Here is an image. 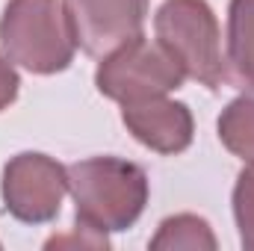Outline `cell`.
<instances>
[{
  "instance_id": "obj_10",
  "label": "cell",
  "mask_w": 254,
  "mask_h": 251,
  "mask_svg": "<svg viewBox=\"0 0 254 251\" xmlns=\"http://www.w3.org/2000/svg\"><path fill=\"white\" fill-rule=\"evenodd\" d=\"M219 139L222 145L246 160V163H254V98L252 95H243L237 101H231L222 116H219Z\"/></svg>"
},
{
  "instance_id": "obj_6",
  "label": "cell",
  "mask_w": 254,
  "mask_h": 251,
  "mask_svg": "<svg viewBox=\"0 0 254 251\" xmlns=\"http://www.w3.org/2000/svg\"><path fill=\"white\" fill-rule=\"evenodd\" d=\"M65 12L77 48L89 57H107L142 33L148 0H65Z\"/></svg>"
},
{
  "instance_id": "obj_13",
  "label": "cell",
  "mask_w": 254,
  "mask_h": 251,
  "mask_svg": "<svg viewBox=\"0 0 254 251\" xmlns=\"http://www.w3.org/2000/svg\"><path fill=\"white\" fill-rule=\"evenodd\" d=\"M18 89H21V80H18L15 63H9L6 54H0V113L9 110V107L15 104Z\"/></svg>"
},
{
  "instance_id": "obj_3",
  "label": "cell",
  "mask_w": 254,
  "mask_h": 251,
  "mask_svg": "<svg viewBox=\"0 0 254 251\" xmlns=\"http://www.w3.org/2000/svg\"><path fill=\"white\" fill-rule=\"evenodd\" d=\"M157 42L184 68V74L207 89L228 80V60L222 54V33L207 0H166L154 18Z\"/></svg>"
},
{
  "instance_id": "obj_4",
  "label": "cell",
  "mask_w": 254,
  "mask_h": 251,
  "mask_svg": "<svg viewBox=\"0 0 254 251\" xmlns=\"http://www.w3.org/2000/svg\"><path fill=\"white\" fill-rule=\"evenodd\" d=\"M184 80V68L169 57V51L160 42L145 39L142 33L101 57V65L95 71L98 92L122 107L169 95L181 89Z\"/></svg>"
},
{
  "instance_id": "obj_5",
  "label": "cell",
  "mask_w": 254,
  "mask_h": 251,
  "mask_svg": "<svg viewBox=\"0 0 254 251\" xmlns=\"http://www.w3.org/2000/svg\"><path fill=\"white\" fill-rule=\"evenodd\" d=\"M68 192V169L48 154L24 151L3 166L0 195L12 219L24 225L54 222Z\"/></svg>"
},
{
  "instance_id": "obj_8",
  "label": "cell",
  "mask_w": 254,
  "mask_h": 251,
  "mask_svg": "<svg viewBox=\"0 0 254 251\" xmlns=\"http://www.w3.org/2000/svg\"><path fill=\"white\" fill-rule=\"evenodd\" d=\"M228 65L237 86L254 92V0L228 6Z\"/></svg>"
},
{
  "instance_id": "obj_12",
  "label": "cell",
  "mask_w": 254,
  "mask_h": 251,
  "mask_svg": "<svg viewBox=\"0 0 254 251\" xmlns=\"http://www.w3.org/2000/svg\"><path fill=\"white\" fill-rule=\"evenodd\" d=\"M57 246L110 249V237H107V234H98V231H92V228H83V225H77V231H74V234H68V237H54V240H48V243H45V249H57Z\"/></svg>"
},
{
  "instance_id": "obj_9",
  "label": "cell",
  "mask_w": 254,
  "mask_h": 251,
  "mask_svg": "<svg viewBox=\"0 0 254 251\" xmlns=\"http://www.w3.org/2000/svg\"><path fill=\"white\" fill-rule=\"evenodd\" d=\"M216 237L213 228L207 225V219L195 216V213H178L160 222L157 234L151 237V249L154 251H178V249H207L216 251Z\"/></svg>"
},
{
  "instance_id": "obj_11",
  "label": "cell",
  "mask_w": 254,
  "mask_h": 251,
  "mask_svg": "<svg viewBox=\"0 0 254 251\" xmlns=\"http://www.w3.org/2000/svg\"><path fill=\"white\" fill-rule=\"evenodd\" d=\"M234 219L243 249L254 251V163H249L234 184Z\"/></svg>"
},
{
  "instance_id": "obj_2",
  "label": "cell",
  "mask_w": 254,
  "mask_h": 251,
  "mask_svg": "<svg viewBox=\"0 0 254 251\" xmlns=\"http://www.w3.org/2000/svg\"><path fill=\"white\" fill-rule=\"evenodd\" d=\"M0 48L9 63L51 77L74 63V30L63 0H9L0 15Z\"/></svg>"
},
{
  "instance_id": "obj_7",
  "label": "cell",
  "mask_w": 254,
  "mask_h": 251,
  "mask_svg": "<svg viewBox=\"0 0 254 251\" xmlns=\"http://www.w3.org/2000/svg\"><path fill=\"white\" fill-rule=\"evenodd\" d=\"M122 122L139 145L157 154H169V157L184 154L195 136V119H192L190 107L166 95L148 98L139 104H127L122 110Z\"/></svg>"
},
{
  "instance_id": "obj_1",
  "label": "cell",
  "mask_w": 254,
  "mask_h": 251,
  "mask_svg": "<svg viewBox=\"0 0 254 251\" xmlns=\"http://www.w3.org/2000/svg\"><path fill=\"white\" fill-rule=\"evenodd\" d=\"M68 192L77 207V225L119 234L136 225L148 204V175L122 157H89L68 166Z\"/></svg>"
}]
</instances>
